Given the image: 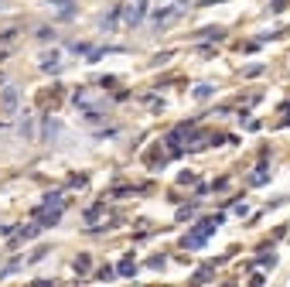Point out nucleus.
I'll use <instances>...</instances> for the list:
<instances>
[{"label":"nucleus","mask_w":290,"mask_h":287,"mask_svg":"<svg viewBox=\"0 0 290 287\" xmlns=\"http://www.w3.org/2000/svg\"><path fill=\"white\" fill-rule=\"evenodd\" d=\"M195 96H198V100H208V96H212V86H198V89H195Z\"/></svg>","instance_id":"1"}]
</instances>
